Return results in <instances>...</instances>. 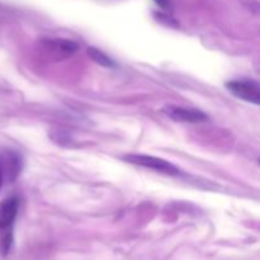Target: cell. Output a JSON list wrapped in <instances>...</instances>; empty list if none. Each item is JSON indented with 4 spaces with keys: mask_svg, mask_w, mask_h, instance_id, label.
<instances>
[{
    "mask_svg": "<svg viewBox=\"0 0 260 260\" xmlns=\"http://www.w3.org/2000/svg\"><path fill=\"white\" fill-rule=\"evenodd\" d=\"M19 202L15 197H9L0 202V250L8 254L12 244V225L17 217Z\"/></svg>",
    "mask_w": 260,
    "mask_h": 260,
    "instance_id": "6da1fadb",
    "label": "cell"
},
{
    "mask_svg": "<svg viewBox=\"0 0 260 260\" xmlns=\"http://www.w3.org/2000/svg\"><path fill=\"white\" fill-rule=\"evenodd\" d=\"M124 160L129 164L137 165V167L146 168V169L155 170L157 173H162L167 175H178L179 169L168 160L160 159V157L151 156V155L144 154H131L124 156Z\"/></svg>",
    "mask_w": 260,
    "mask_h": 260,
    "instance_id": "7a4b0ae2",
    "label": "cell"
},
{
    "mask_svg": "<svg viewBox=\"0 0 260 260\" xmlns=\"http://www.w3.org/2000/svg\"><path fill=\"white\" fill-rule=\"evenodd\" d=\"M226 88L230 90L231 94L241 101L249 102V103L259 104L260 103V89L259 85L253 80H234L226 84Z\"/></svg>",
    "mask_w": 260,
    "mask_h": 260,
    "instance_id": "3957f363",
    "label": "cell"
},
{
    "mask_svg": "<svg viewBox=\"0 0 260 260\" xmlns=\"http://www.w3.org/2000/svg\"><path fill=\"white\" fill-rule=\"evenodd\" d=\"M165 114L177 122H184V123H198L207 119L206 113L196 108H187V107L169 106L164 109Z\"/></svg>",
    "mask_w": 260,
    "mask_h": 260,
    "instance_id": "277c9868",
    "label": "cell"
},
{
    "mask_svg": "<svg viewBox=\"0 0 260 260\" xmlns=\"http://www.w3.org/2000/svg\"><path fill=\"white\" fill-rule=\"evenodd\" d=\"M43 47L55 60H62V58L70 57L79 48L75 42L69 40H62V38H53V40L45 41Z\"/></svg>",
    "mask_w": 260,
    "mask_h": 260,
    "instance_id": "5b68a950",
    "label": "cell"
},
{
    "mask_svg": "<svg viewBox=\"0 0 260 260\" xmlns=\"http://www.w3.org/2000/svg\"><path fill=\"white\" fill-rule=\"evenodd\" d=\"M88 55L90 56L91 60H94L96 63H99V65L106 66V68H113L114 66L113 60H111L106 53L99 51L98 48H93V47L88 48Z\"/></svg>",
    "mask_w": 260,
    "mask_h": 260,
    "instance_id": "8992f818",
    "label": "cell"
},
{
    "mask_svg": "<svg viewBox=\"0 0 260 260\" xmlns=\"http://www.w3.org/2000/svg\"><path fill=\"white\" fill-rule=\"evenodd\" d=\"M3 183H4V170H3L2 164H0V189L3 187Z\"/></svg>",
    "mask_w": 260,
    "mask_h": 260,
    "instance_id": "52a82bcc",
    "label": "cell"
},
{
    "mask_svg": "<svg viewBox=\"0 0 260 260\" xmlns=\"http://www.w3.org/2000/svg\"><path fill=\"white\" fill-rule=\"evenodd\" d=\"M157 5H160L161 8H167L168 7V0H155Z\"/></svg>",
    "mask_w": 260,
    "mask_h": 260,
    "instance_id": "ba28073f",
    "label": "cell"
}]
</instances>
